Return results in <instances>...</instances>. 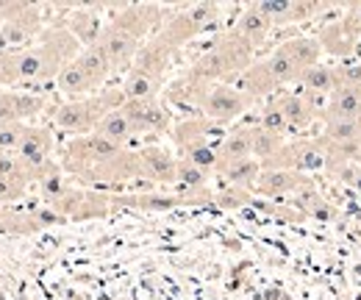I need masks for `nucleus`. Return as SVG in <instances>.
<instances>
[{
  "instance_id": "7c9ffc66",
  "label": "nucleus",
  "mask_w": 361,
  "mask_h": 300,
  "mask_svg": "<svg viewBox=\"0 0 361 300\" xmlns=\"http://www.w3.org/2000/svg\"><path fill=\"white\" fill-rule=\"evenodd\" d=\"M334 70H336V86L361 89V61H342L334 64Z\"/></svg>"
},
{
  "instance_id": "39448f33",
  "label": "nucleus",
  "mask_w": 361,
  "mask_h": 300,
  "mask_svg": "<svg viewBox=\"0 0 361 300\" xmlns=\"http://www.w3.org/2000/svg\"><path fill=\"white\" fill-rule=\"evenodd\" d=\"M126 103V92L120 86H106L103 92L81 97V100H61L50 109V128L73 136H90L103 123V117Z\"/></svg>"
},
{
  "instance_id": "f8f14e48",
  "label": "nucleus",
  "mask_w": 361,
  "mask_h": 300,
  "mask_svg": "<svg viewBox=\"0 0 361 300\" xmlns=\"http://www.w3.org/2000/svg\"><path fill=\"white\" fill-rule=\"evenodd\" d=\"M136 162H139V175L145 184H150L153 189L159 186H176V175H178V156L164 148V145H145L136 150Z\"/></svg>"
},
{
  "instance_id": "6e6552de",
  "label": "nucleus",
  "mask_w": 361,
  "mask_h": 300,
  "mask_svg": "<svg viewBox=\"0 0 361 300\" xmlns=\"http://www.w3.org/2000/svg\"><path fill=\"white\" fill-rule=\"evenodd\" d=\"M328 164V153L322 150V145L317 142V136H298L292 142H286L270 162H264L262 167H272V170H292V172H319Z\"/></svg>"
},
{
  "instance_id": "a211bd4d",
  "label": "nucleus",
  "mask_w": 361,
  "mask_h": 300,
  "mask_svg": "<svg viewBox=\"0 0 361 300\" xmlns=\"http://www.w3.org/2000/svg\"><path fill=\"white\" fill-rule=\"evenodd\" d=\"M278 97V106H281V112H283V120H286V126H289V133H303V131L312 128V123H314V112H312V106H309V97L303 95V92H278L275 95Z\"/></svg>"
},
{
  "instance_id": "2f4dec72",
  "label": "nucleus",
  "mask_w": 361,
  "mask_h": 300,
  "mask_svg": "<svg viewBox=\"0 0 361 300\" xmlns=\"http://www.w3.org/2000/svg\"><path fill=\"white\" fill-rule=\"evenodd\" d=\"M359 126H361V117H359Z\"/></svg>"
},
{
  "instance_id": "cd10ccee",
  "label": "nucleus",
  "mask_w": 361,
  "mask_h": 300,
  "mask_svg": "<svg viewBox=\"0 0 361 300\" xmlns=\"http://www.w3.org/2000/svg\"><path fill=\"white\" fill-rule=\"evenodd\" d=\"M259 128L278 133V136H289V126L283 120V112L278 106V97H270L262 103V112H259Z\"/></svg>"
},
{
  "instance_id": "4be33fe9",
  "label": "nucleus",
  "mask_w": 361,
  "mask_h": 300,
  "mask_svg": "<svg viewBox=\"0 0 361 300\" xmlns=\"http://www.w3.org/2000/svg\"><path fill=\"white\" fill-rule=\"evenodd\" d=\"M361 117V89L336 86L328 97L325 120H359Z\"/></svg>"
},
{
  "instance_id": "20e7f679",
  "label": "nucleus",
  "mask_w": 361,
  "mask_h": 300,
  "mask_svg": "<svg viewBox=\"0 0 361 300\" xmlns=\"http://www.w3.org/2000/svg\"><path fill=\"white\" fill-rule=\"evenodd\" d=\"M253 61L256 50L242 37H236L233 31H220L212 37L209 47L197 59H192L183 73L203 84H233Z\"/></svg>"
},
{
  "instance_id": "ddd939ff",
  "label": "nucleus",
  "mask_w": 361,
  "mask_h": 300,
  "mask_svg": "<svg viewBox=\"0 0 361 300\" xmlns=\"http://www.w3.org/2000/svg\"><path fill=\"white\" fill-rule=\"evenodd\" d=\"M312 178L303 175V172H292V170H272V167H264L253 192L256 198H270V200H278V198H289V195H298Z\"/></svg>"
},
{
  "instance_id": "9b49d317",
  "label": "nucleus",
  "mask_w": 361,
  "mask_h": 300,
  "mask_svg": "<svg viewBox=\"0 0 361 300\" xmlns=\"http://www.w3.org/2000/svg\"><path fill=\"white\" fill-rule=\"evenodd\" d=\"M53 150H56V136L50 126H28L25 136H23V145L17 150L20 162L25 164V170L31 172V178L37 181L45 170H50L53 164H59L53 159Z\"/></svg>"
},
{
  "instance_id": "b1692460",
  "label": "nucleus",
  "mask_w": 361,
  "mask_h": 300,
  "mask_svg": "<svg viewBox=\"0 0 361 300\" xmlns=\"http://www.w3.org/2000/svg\"><path fill=\"white\" fill-rule=\"evenodd\" d=\"M262 170H264V167H262L259 159H242V162H233V164L223 167L214 178H217L220 184L242 186V189H253L256 181H259V175H262Z\"/></svg>"
},
{
  "instance_id": "4468645a",
  "label": "nucleus",
  "mask_w": 361,
  "mask_h": 300,
  "mask_svg": "<svg viewBox=\"0 0 361 300\" xmlns=\"http://www.w3.org/2000/svg\"><path fill=\"white\" fill-rule=\"evenodd\" d=\"M253 136H256V123H236L226 131L220 148H217V172L233 164V162H242V159H253ZM214 172V175H217Z\"/></svg>"
},
{
  "instance_id": "c756f323",
  "label": "nucleus",
  "mask_w": 361,
  "mask_h": 300,
  "mask_svg": "<svg viewBox=\"0 0 361 300\" xmlns=\"http://www.w3.org/2000/svg\"><path fill=\"white\" fill-rule=\"evenodd\" d=\"M25 123H11V126H0V153H17L25 136Z\"/></svg>"
},
{
  "instance_id": "423d86ee",
  "label": "nucleus",
  "mask_w": 361,
  "mask_h": 300,
  "mask_svg": "<svg viewBox=\"0 0 361 300\" xmlns=\"http://www.w3.org/2000/svg\"><path fill=\"white\" fill-rule=\"evenodd\" d=\"M45 8L37 3H0V56L23 50L45 31Z\"/></svg>"
},
{
  "instance_id": "0eeeda50",
  "label": "nucleus",
  "mask_w": 361,
  "mask_h": 300,
  "mask_svg": "<svg viewBox=\"0 0 361 300\" xmlns=\"http://www.w3.org/2000/svg\"><path fill=\"white\" fill-rule=\"evenodd\" d=\"M253 106H256V100L247 97L236 84H212L206 89L203 103H200V117L228 128L242 114H247Z\"/></svg>"
},
{
  "instance_id": "dca6fc26",
  "label": "nucleus",
  "mask_w": 361,
  "mask_h": 300,
  "mask_svg": "<svg viewBox=\"0 0 361 300\" xmlns=\"http://www.w3.org/2000/svg\"><path fill=\"white\" fill-rule=\"evenodd\" d=\"M272 28H275V25L270 23V17L259 8V3H250V6H245V8L239 11V17H236V23H233L231 31H233L236 37H242L253 50H259L262 44L267 42Z\"/></svg>"
},
{
  "instance_id": "aec40b11",
  "label": "nucleus",
  "mask_w": 361,
  "mask_h": 300,
  "mask_svg": "<svg viewBox=\"0 0 361 300\" xmlns=\"http://www.w3.org/2000/svg\"><path fill=\"white\" fill-rule=\"evenodd\" d=\"M292 198H295L292 203L298 206V212L303 217H312V220H319V222L336 220V206L319 195V189H317L312 181H309L298 195H292Z\"/></svg>"
},
{
  "instance_id": "a878e982",
  "label": "nucleus",
  "mask_w": 361,
  "mask_h": 300,
  "mask_svg": "<svg viewBox=\"0 0 361 300\" xmlns=\"http://www.w3.org/2000/svg\"><path fill=\"white\" fill-rule=\"evenodd\" d=\"M214 203L223 209H242V206H253L256 203V192L253 189H242V186H231L220 184L214 192Z\"/></svg>"
},
{
  "instance_id": "7ed1b4c3",
  "label": "nucleus",
  "mask_w": 361,
  "mask_h": 300,
  "mask_svg": "<svg viewBox=\"0 0 361 300\" xmlns=\"http://www.w3.org/2000/svg\"><path fill=\"white\" fill-rule=\"evenodd\" d=\"M161 25H164V8L161 6L131 3V6H123L111 14L97 44L109 56L114 73H128L136 53L142 50V44L147 42Z\"/></svg>"
},
{
  "instance_id": "393cba45",
  "label": "nucleus",
  "mask_w": 361,
  "mask_h": 300,
  "mask_svg": "<svg viewBox=\"0 0 361 300\" xmlns=\"http://www.w3.org/2000/svg\"><path fill=\"white\" fill-rule=\"evenodd\" d=\"M336 89V70L334 64H314L312 70L303 73L300 78V92H309V95H331Z\"/></svg>"
},
{
  "instance_id": "f257e3e1",
  "label": "nucleus",
  "mask_w": 361,
  "mask_h": 300,
  "mask_svg": "<svg viewBox=\"0 0 361 300\" xmlns=\"http://www.w3.org/2000/svg\"><path fill=\"white\" fill-rule=\"evenodd\" d=\"M84 47L64 25H47L39 40L23 50L0 56V89H37L56 84L61 70L75 61Z\"/></svg>"
},
{
  "instance_id": "bb28decb",
  "label": "nucleus",
  "mask_w": 361,
  "mask_h": 300,
  "mask_svg": "<svg viewBox=\"0 0 361 300\" xmlns=\"http://www.w3.org/2000/svg\"><path fill=\"white\" fill-rule=\"evenodd\" d=\"M286 145V136H278V133H270V131L259 128L256 123V136H253V159H259L262 164L270 162L272 156Z\"/></svg>"
},
{
  "instance_id": "473e14b6",
  "label": "nucleus",
  "mask_w": 361,
  "mask_h": 300,
  "mask_svg": "<svg viewBox=\"0 0 361 300\" xmlns=\"http://www.w3.org/2000/svg\"><path fill=\"white\" fill-rule=\"evenodd\" d=\"M359 164H361V162H359Z\"/></svg>"
},
{
  "instance_id": "5701e85b",
  "label": "nucleus",
  "mask_w": 361,
  "mask_h": 300,
  "mask_svg": "<svg viewBox=\"0 0 361 300\" xmlns=\"http://www.w3.org/2000/svg\"><path fill=\"white\" fill-rule=\"evenodd\" d=\"M75 61L87 70V76L94 81L97 89H106L109 78L114 76V67H111V61H109V56L103 53V47H100V44H94V47H84V50L78 53V59H75Z\"/></svg>"
},
{
  "instance_id": "c85d7f7f",
  "label": "nucleus",
  "mask_w": 361,
  "mask_h": 300,
  "mask_svg": "<svg viewBox=\"0 0 361 300\" xmlns=\"http://www.w3.org/2000/svg\"><path fill=\"white\" fill-rule=\"evenodd\" d=\"M28 178H3L0 175V203H17L28 195Z\"/></svg>"
},
{
  "instance_id": "f3484780",
  "label": "nucleus",
  "mask_w": 361,
  "mask_h": 300,
  "mask_svg": "<svg viewBox=\"0 0 361 300\" xmlns=\"http://www.w3.org/2000/svg\"><path fill=\"white\" fill-rule=\"evenodd\" d=\"M259 8L270 17V23L278 25H292V23H303L312 20L314 14L322 11V3H292V0H262Z\"/></svg>"
},
{
  "instance_id": "2eb2a0df",
  "label": "nucleus",
  "mask_w": 361,
  "mask_h": 300,
  "mask_svg": "<svg viewBox=\"0 0 361 300\" xmlns=\"http://www.w3.org/2000/svg\"><path fill=\"white\" fill-rule=\"evenodd\" d=\"M106 25H109V20H106L103 11L94 8V6L73 8V11L67 14V20H64V28L78 40L81 47H94V44L100 42Z\"/></svg>"
},
{
  "instance_id": "412c9836",
  "label": "nucleus",
  "mask_w": 361,
  "mask_h": 300,
  "mask_svg": "<svg viewBox=\"0 0 361 300\" xmlns=\"http://www.w3.org/2000/svg\"><path fill=\"white\" fill-rule=\"evenodd\" d=\"M94 133L103 136V139H109V142L117 145V148H128L136 139V131H134V126H131V120H128V114L123 112V106L114 109V112H109Z\"/></svg>"
},
{
  "instance_id": "f03ea898",
  "label": "nucleus",
  "mask_w": 361,
  "mask_h": 300,
  "mask_svg": "<svg viewBox=\"0 0 361 300\" xmlns=\"http://www.w3.org/2000/svg\"><path fill=\"white\" fill-rule=\"evenodd\" d=\"M322 53L325 47L319 42V37H303V34L289 37L275 44L267 56L256 59L233 84L256 103L270 100L286 86L300 84L303 73L322 61Z\"/></svg>"
},
{
  "instance_id": "1a4fd4ad",
  "label": "nucleus",
  "mask_w": 361,
  "mask_h": 300,
  "mask_svg": "<svg viewBox=\"0 0 361 300\" xmlns=\"http://www.w3.org/2000/svg\"><path fill=\"white\" fill-rule=\"evenodd\" d=\"M226 131V126H217L200 114H192V117L178 120L170 131V136H173L176 148L180 150V159H183V156H192V153L206 150V148H220Z\"/></svg>"
},
{
  "instance_id": "9d476101",
  "label": "nucleus",
  "mask_w": 361,
  "mask_h": 300,
  "mask_svg": "<svg viewBox=\"0 0 361 300\" xmlns=\"http://www.w3.org/2000/svg\"><path fill=\"white\" fill-rule=\"evenodd\" d=\"M123 112L128 114L136 136H159V133H170L176 120H173V109L161 100V97H150V100H126Z\"/></svg>"
},
{
  "instance_id": "6ab92c4d",
  "label": "nucleus",
  "mask_w": 361,
  "mask_h": 300,
  "mask_svg": "<svg viewBox=\"0 0 361 300\" xmlns=\"http://www.w3.org/2000/svg\"><path fill=\"white\" fill-rule=\"evenodd\" d=\"M75 59H78V56H75ZM56 89H59V95H61L64 100H81V97H90V95L103 92V89L94 86V81L87 76V70H84L78 61H70V64L61 70V76L56 78Z\"/></svg>"
}]
</instances>
